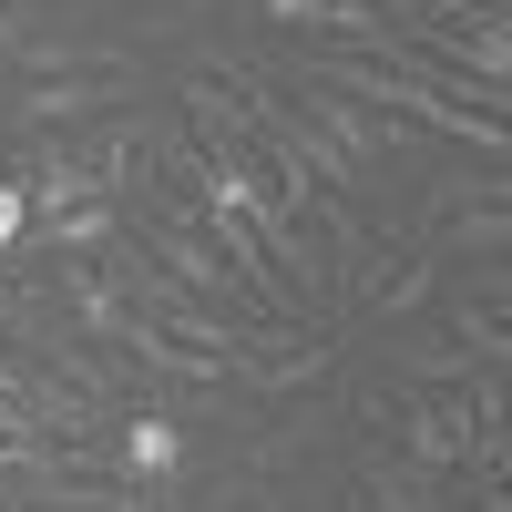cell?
<instances>
[{
	"label": "cell",
	"mask_w": 512,
	"mask_h": 512,
	"mask_svg": "<svg viewBox=\"0 0 512 512\" xmlns=\"http://www.w3.org/2000/svg\"><path fill=\"white\" fill-rule=\"evenodd\" d=\"M216 512H226V502H216ZM236 512H287V502H277V492H236Z\"/></svg>",
	"instance_id": "cell-10"
},
{
	"label": "cell",
	"mask_w": 512,
	"mask_h": 512,
	"mask_svg": "<svg viewBox=\"0 0 512 512\" xmlns=\"http://www.w3.org/2000/svg\"><path fill=\"white\" fill-rule=\"evenodd\" d=\"M472 451H482L472 400H441V390H410V400H400V461H420V472H461ZM492 451H502V441H492Z\"/></svg>",
	"instance_id": "cell-3"
},
{
	"label": "cell",
	"mask_w": 512,
	"mask_h": 512,
	"mask_svg": "<svg viewBox=\"0 0 512 512\" xmlns=\"http://www.w3.org/2000/svg\"><path fill=\"white\" fill-rule=\"evenodd\" d=\"M113 246H123V205H72L21 236V256H113Z\"/></svg>",
	"instance_id": "cell-6"
},
{
	"label": "cell",
	"mask_w": 512,
	"mask_h": 512,
	"mask_svg": "<svg viewBox=\"0 0 512 512\" xmlns=\"http://www.w3.org/2000/svg\"><path fill=\"white\" fill-rule=\"evenodd\" d=\"M113 431H123L113 461H123V482H134V492H164V482L185 472V420H164V410H123Z\"/></svg>",
	"instance_id": "cell-5"
},
{
	"label": "cell",
	"mask_w": 512,
	"mask_h": 512,
	"mask_svg": "<svg viewBox=\"0 0 512 512\" xmlns=\"http://www.w3.org/2000/svg\"><path fill=\"white\" fill-rule=\"evenodd\" d=\"M103 103H134V72H52V82H11L0 93V123L11 134H72Z\"/></svg>",
	"instance_id": "cell-1"
},
{
	"label": "cell",
	"mask_w": 512,
	"mask_h": 512,
	"mask_svg": "<svg viewBox=\"0 0 512 512\" xmlns=\"http://www.w3.org/2000/svg\"><path fill=\"white\" fill-rule=\"evenodd\" d=\"M195 11H216V0H195Z\"/></svg>",
	"instance_id": "cell-12"
},
{
	"label": "cell",
	"mask_w": 512,
	"mask_h": 512,
	"mask_svg": "<svg viewBox=\"0 0 512 512\" xmlns=\"http://www.w3.org/2000/svg\"><path fill=\"white\" fill-rule=\"evenodd\" d=\"M441 482H451V472H420V461H400V451L369 461V502H379V512H441Z\"/></svg>",
	"instance_id": "cell-7"
},
{
	"label": "cell",
	"mask_w": 512,
	"mask_h": 512,
	"mask_svg": "<svg viewBox=\"0 0 512 512\" xmlns=\"http://www.w3.org/2000/svg\"><path fill=\"white\" fill-rule=\"evenodd\" d=\"M185 113H195L205 154H236V144H246V123H236V103H226V82H216V72H195V82H185Z\"/></svg>",
	"instance_id": "cell-8"
},
{
	"label": "cell",
	"mask_w": 512,
	"mask_h": 512,
	"mask_svg": "<svg viewBox=\"0 0 512 512\" xmlns=\"http://www.w3.org/2000/svg\"><path fill=\"white\" fill-rule=\"evenodd\" d=\"M11 185H21V205H31V226H41V216H72V205H113V195L93 185V164H82V144H21V154H11Z\"/></svg>",
	"instance_id": "cell-4"
},
{
	"label": "cell",
	"mask_w": 512,
	"mask_h": 512,
	"mask_svg": "<svg viewBox=\"0 0 512 512\" xmlns=\"http://www.w3.org/2000/svg\"><path fill=\"white\" fill-rule=\"evenodd\" d=\"M0 11H31V0H0Z\"/></svg>",
	"instance_id": "cell-11"
},
{
	"label": "cell",
	"mask_w": 512,
	"mask_h": 512,
	"mask_svg": "<svg viewBox=\"0 0 512 512\" xmlns=\"http://www.w3.org/2000/svg\"><path fill=\"white\" fill-rule=\"evenodd\" d=\"M297 123H308V134H328V144H338V164H349L359 185H369L379 164H390V154L410 144V123L369 113V103H349V93H328V82H308V103H297Z\"/></svg>",
	"instance_id": "cell-2"
},
{
	"label": "cell",
	"mask_w": 512,
	"mask_h": 512,
	"mask_svg": "<svg viewBox=\"0 0 512 512\" xmlns=\"http://www.w3.org/2000/svg\"><path fill=\"white\" fill-rule=\"evenodd\" d=\"M21 236H31V205H21V185H0V256H21Z\"/></svg>",
	"instance_id": "cell-9"
}]
</instances>
